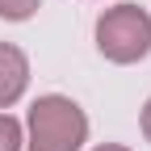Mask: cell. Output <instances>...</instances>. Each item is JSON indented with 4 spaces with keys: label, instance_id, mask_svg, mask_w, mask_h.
I'll return each instance as SVG.
<instances>
[{
    "label": "cell",
    "instance_id": "obj_4",
    "mask_svg": "<svg viewBox=\"0 0 151 151\" xmlns=\"http://www.w3.org/2000/svg\"><path fill=\"white\" fill-rule=\"evenodd\" d=\"M0 151H21V122L0 113Z\"/></svg>",
    "mask_w": 151,
    "mask_h": 151
},
{
    "label": "cell",
    "instance_id": "obj_2",
    "mask_svg": "<svg viewBox=\"0 0 151 151\" xmlns=\"http://www.w3.org/2000/svg\"><path fill=\"white\" fill-rule=\"evenodd\" d=\"M97 46L113 63H134L151 50V17L139 4H118L97 21Z\"/></svg>",
    "mask_w": 151,
    "mask_h": 151
},
{
    "label": "cell",
    "instance_id": "obj_7",
    "mask_svg": "<svg viewBox=\"0 0 151 151\" xmlns=\"http://www.w3.org/2000/svg\"><path fill=\"white\" fill-rule=\"evenodd\" d=\"M97 151H126V147H118V143H105V147H97Z\"/></svg>",
    "mask_w": 151,
    "mask_h": 151
},
{
    "label": "cell",
    "instance_id": "obj_1",
    "mask_svg": "<svg viewBox=\"0 0 151 151\" xmlns=\"http://www.w3.org/2000/svg\"><path fill=\"white\" fill-rule=\"evenodd\" d=\"M29 130H34L29 151H80L88 118L67 97H38L29 109Z\"/></svg>",
    "mask_w": 151,
    "mask_h": 151
},
{
    "label": "cell",
    "instance_id": "obj_3",
    "mask_svg": "<svg viewBox=\"0 0 151 151\" xmlns=\"http://www.w3.org/2000/svg\"><path fill=\"white\" fill-rule=\"evenodd\" d=\"M25 80H29L25 55L17 50V46H9V42H0V109L13 105V101L25 92Z\"/></svg>",
    "mask_w": 151,
    "mask_h": 151
},
{
    "label": "cell",
    "instance_id": "obj_6",
    "mask_svg": "<svg viewBox=\"0 0 151 151\" xmlns=\"http://www.w3.org/2000/svg\"><path fill=\"white\" fill-rule=\"evenodd\" d=\"M143 134H147V139H151V101H147V105H143Z\"/></svg>",
    "mask_w": 151,
    "mask_h": 151
},
{
    "label": "cell",
    "instance_id": "obj_5",
    "mask_svg": "<svg viewBox=\"0 0 151 151\" xmlns=\"http://www.w3.org/2000/svg\"><path fill=\"white\" fill-rule=\"evenodd\" d=\"M38 4L42 0H0V17L4 21H25V17H34Z\"/></svg>",
    "mask_w": 151,
    "mask_h": 151
}]
</instances>
